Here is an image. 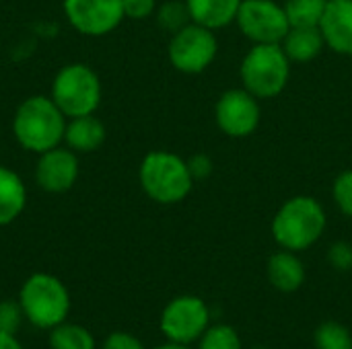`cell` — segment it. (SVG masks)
Here are the masks:
<instances>
[{
	"instance_id": "cell-1",
	"label": "cell",
	"mask_w": 352,
	"mask_h": 349,
	"mask_svg": "<svg viewBox=\"0 0 352 349\" xmlns=\"http://www.w3.org/2000/svg\"><path fill=\"white\" fill-rule=\"evenodd\" d=\"M328 228L324 204L314 195H293L280 204L270 222V232L280 249L303 253L311 249Z\"/></svg>"
},
{
	"instance_id": "cell-5",
	"label": "cell",
	"mask_w": 352,
	"mask_h": 349,
	"mask_svg": "<svg viewBox=\"0 0 352 349\" xmlns=\"http://www.w3.org/2000/svg\"><path fill=\"white\" fill-rule=\"evenodd\" d=\"M16 300L25 313V319L37 329L50 331L60 323L68 321L70 315L68 288L60 278L52 274L45 272L31 274L23 282Z\"/></svg>"
},
{
	"instance_id": "cell-8",
	"label": "cell",
	"mask_w": 352,
	"mask_h": 349,
	"mask_svg": "<svg viewBox=\"0 0 352 349\" xmlns=\"http://www.w3.org/2000/svg\"><path fill=\"white\" fill-rule=\"evenodd\" d=\"M210 323L212 317L208 304L198 296L184 294L167 302V306L161 313L159 327L167 341L192 346L198 344V339L204 335Z\"/></svg>"
},
{
	"instance_id": "cell-12",
	"label": "cell",
	"mask_w": 352,
	"mask_h": 349,
	"mask_svg": "<svg viewBox=\"0 0 352 349\" xmlns=\"http://www.w3.org/2000/svg\"><path fill=\"white\" fill-rule=\"evenodd\" d=\"M80 175V160L74 150L60 144L52 150L37 154L35 163V183L47 193L70 191Z\"/></svg>"
},
{
	"instance_id": "cell-9",
	"label": "cell",
	"mask_w": 352,
	"mask_h": 349,
	"mask_svg": "<svg viewBox=\"0 0 352 349\" xmlns=\"http://www.w3.org/2000/svg\"><path fill=\"white\" fill-rule=\"evenodd\" d=\"M214 123L227 138L233 140L254 136L262 123L260 99L243 86L227 88L214 103Z\"/></svg>"
},
{
	"instance_id": "cell-17",
	"label": "cell",
	"mask_w": 352,
	"mask_h": 349,
	"mask_svg": "<svg viewBox=\"0 0 352 349\" xmlns=\"http://www.w3.org/2000/svg\"><path fill=\"white\" fill-rule=\"evenodd\" d=\"M243 0H186L190 19L212 31L235 25Z\"/></svg>"
},
{
	"instance_id": "cell-4",
	"label": "cell",
	"mask_w": 352,
	"mask_h": 349,
	"mask_svg": "<svg viewBox=\"0 0 352 349\" xmlns=\"http://www.w3.org/2000/svg\"><path fill=\"white\" fill-rule=\"evenodd\" d=\"M293 62L280 43H254L239 64V80L260 101H270L283 95L289 86Z\"/></svg>"
},
{
	"instance_id": "cell-30",
	"label": "cell",
	"mask_w": 352,
	"mask_h": 349,
	"mask_svg": "<svg viewBox=\"0 0 352 349\" xmlns=\"http://www.w3.org/2000/svg\"><path fill=\"white\" fill-rule=\"evenodd\" d=\"M0 349H25L14 333H2L0 331Z\"/></svg>"
},
{
	"instance_id": "cell-26",
	"label": "cell",
	"mask_w": 352,
	"mask_h": 349,
	"mask_svg": "<svg viewBox=\"0 0 352 349\" xmlns=\"http://www.w3.org/2000/svg\"><path fill=\"white\" fill-rule=\"evenodd\" d=\"M328 263L332 269L336 272H351L352 269V245L349 241H336L330 245L328 255H326Z\"/></svg>"
},
{
	"instance_id": "cell-31",
	"label": "cell",
	"mask_w": 352,
	"mask_h": 349,
	"mask_svg": "<svg viewBox=\"0 0 352 349\" xmlns=\"http://www.w3.org/2000/svg\"><path fill=\"white\" fill-rule=\"evenodd\" d=\"M155 349H192L190 346H184V344H175V341H167L163 346H157Z\"/></svg>"
},
{
	"instance_id": "cell-27",
	"label": "cell",
	"mask_w": 352,
	"mask_h": 349,
	"mask_svg": "<svg viewBox=\"0 0 352 349\" xmlns=\"http://www.w3.org/2000/svg\"><path fill=\"white\" fill-rule=\"evenodd\" d=\"M186 160H188V169L192 173V179L196 183L198 181H206L212 175V171H214V160L206 152H196V154H192Z\"/></svg>"
},
{
	"instance_id": "cell-13",
	"label": "cell",
	"mask_w": 352,
	"mask_h": 349,
	"mask_svg": "<svg viewBox=\"0 0 352 349\" xmlns=\"http://www.w3.org/2000/svg\"><path fill=\"white\" fill-rule=\"evenodd\" d=\"M320 29L328 49L352 58V0H330Z\"/></svg>"
},
{
	"instance_id": "cell-2",
	"label": "cell",
	"mask_w": 352,
	"mask_h": 349,
	"mask_svg": "<svg viewBox=\"0 0 352 349\" xmlns=\"http://www.w3.org/2000/svg\"><path fill=\"white\" fill-rule=\"evenodd\" d=\"M68 117L47 95L27 97L14 111L12 136L16 144L33 154H41L64 144Z\"/></svg>"
},
{
	"instance_id": "cell-23",
	"label": "cell",
	"mask_w": 352,
	"mask_h": 349,
	"mask_svg": "<svg viewBox=\"0 0 352 349\" xmlns=\"http://www.w3.org/2000/svg\"><path fill=\"white\" fill-rule=\"evenodd\" d=\"M198 349H241V337L231 325H210L198 339Z\"/></svg>"
},
{
	"instance_id": "cell-7",
	"label": "cell",
	"mask_w": 352,
	"mask_h": 349,
	"mask_svg": "<svg viewBox=\"0 0 352 349\" xmlns=\"http://www.w3.org/2000/svg\"><path fill=\"white\" fill-rule=\"evenodd\" d=\"M219 49L221 45L217 31L192 21L179 31L171 33L167 43V58L177 72L196 76L214 64Z\"/></svg>"
},
{
	"instance_id": "cell-11",
	"label": "cell",
	"mask_w": 352,
	"mask_h": 349,
	"mask_svg": "<svg viewBox=\"0 0 352 349\" xmlns=\"http://www.w3.org/2000/svg\"><path fill=\"white\" fill-rule=\"evenodd\" d=\"M62 10L70 27L87 37L109 35L126 19L122 0H64Z\"/></svg>"
},
{
	"instance_id": "cell-21",
	"label": "cell",
	"mask_w": 352,
	"mask_h": 349,
	"mask_svg": "<svg viewBox=\"0 0 352 349\" xmlns=\"http://www.w3.org/2000/svg\"><path fill=\"white\" fill-rule=\"evenodd\" d=\"M316 349H352V333L338 321L322 323L314 333Z\"/></svg>"
},
{
	"instance_id": "cell-16",
	"label": "cell",
	"mask_w": 352,
	"mask_h": 349,
	"mask_svg": "<svg viewBox=\"0 0 352 349\" xmlns=\"http://www.w3.org/2000/svg\"><path fill=\"white\" fill-rule=\"evenodd\" d=\"M280 47L293 64H309L326 49V39L320 27H291Z\"/></svg>"
},
{
	"instance_id": "cell-22",
	"label": "cell",
	"mask_w": 352,
	"mask_h": 349,
	"mask_svg": "<svg viewBox=\"0 0 352 349\" xmlns=\"http://www.w3.org/2000/svg\"><path fill=\"white\" fill-rule=\"evenodd\" d=\"M155 19H157V25L161 29H165L169 35L179 31L188 23H192L186 0H167L163 4H159L155 10Z\"/></svg>"
},
{
	"instance_id": "cell-25",
	"label": "cell",
	"mask_w": 352,
	"mask_h": 349,
	"mask_svg": "<svg viewBox=\"0 0 352 349\" xmlns=\"http://www.w3.org/2000/svg\"><path fill=\"white\" fill-rule=\"evenodd\" d=\"M25 319V313L19 304V300H0V331L2 333H14L21 329Z\"/></svg>"
},
{
	"instance_id": "cell-19",
	"label": "cell",
	"mask_w": 352,
	"mask_h": 349,
	"mask_svg": "<svg viewBox=\"0 0 352 349\" xmlns=\"http://www.w3.org/2000/svg\"><path fill=\"white\" fill-rule=\"evenodd\" d=\"M50 348L52 349H97V341L89 329L76 323H60L50 329Z\"/></svg>"
},
{
	"instance_id": "cell-28",
	"label": "cell",
	"mask_w": 352,
	"mask_h": 349,
	"mask_svg": "<svg viewBox=\"0 0 352 349\" xmlns=\"http://www.w3.org/2000/svg\"><path fill=\"white\" fill-rule=\"evenodd\" d=\"M124 2V14L132 21H144L151 19L157 10V0H122Z\"/></svg>"
},
{
	"instance_id": "cell-14",
	"label": "cell",
	"mask_w": 352,
	"mask_h": 349,
	"mask_svg": "<svg viewBox=\"0 0 352 349\" xmlns=\"http://www.w3.org/2000/svg\"><path fill=\"white\" fill-rule=\"evenodd\" d=\"M305 265L295 251L280 249L270 255L266 263V278L270 286L283 294H293L305 284Z\"/></svg>"
},
{
	"instance_id": "cell-18",
	"label": "cell",
	"mask_w": 352,
	"mask_h": 349,
	"mask_svg": "<svg viewBox=\"0 0 352 349\" xmlns=\"http://www.w3.org/2000/svg\"><path fill=\"white\" fill-rule=\"evenodd\" d=\"M27 206V187L19 173L0 165V228L12 224Z\"/></svg>"
},
{
	"instance_id": "cell-6",
	"label": "cell",
	"mask_w": 352,
	"mask_h": 349,
	"mask_svg": "<svg viewBox=\"0 0 352 349\" xmlns=\"http://www.w3.org/2000/svg\"><path fill=\"white\" fill-rule=\"evenodd\" d=\"M101 78L99 74L82 62L62 66L54 80L50 97L60 107V111L70 117L91 115L101 105Z\"/></svg>"
},
{
	"instance_id": "cell-15",
	"label": "cell",
	"mask_w": 352,
	"mask_h": 349,
	"mask_svg": "<svg viewBox=\"0 0 352 349\" xmlns=\"http://www.w3.org/2000/svg\"><path fill=\"white\" fill-rule=\"evenodd\" d=\"M107 138V130L95 113L91 115H80V117H70L66 121V132H64V146L74 150L76 154H89L95 152L103 146Z\"/></svg>"
},
{
	"instance_id": "cell-3",
	"label": "cell",
	"mask_w": 352,
	"mask_h": 349,
	"mask_svg": "<svg viewBox=\"0 0 352 349\" xmlns=\"http://www.w3.org/2000/svg\"><path fill=\"white\" fill-rule=\"evenodd\" d=\"M138 183L144 195L161 206L182 204L196 185L188 160L171 150L146 152L138 165Z\"/></svg>"
},
{
	"instance_id": "cell-29",
	"label": "cell",
	"mask_w": 352,
	"mask_h": 349,
	"mask_svg": "<svg viewBox=\"0 0 352 349\" xmlns=\"http://www.w3.org/2000/svg\"><path fill=\"white\" fill-rule=\"evenodd\" d=\"M101 349H146L142 346V341L132 335V333H126V331H116V333H109L103 341Z\"/></svg>"
},
{
	"instance_id": "cell-20",
	"label": "cell",
	"mask_w": 352,
	"mask_h": 349,
	"mask_svg": "<svg viewBox=\"0 0 352 349\" xmlns=\"http://www.w3.org/2000/svg\"><path fill=\"white\" fill-rule=\"evenodd\" d=\"M330 0H285L291 27H320Z\"/></svg>"
},
{
	"instance_id": "cell-24",
	"label": "cell",
	"mask_w": 352,
	"mask_h": 349,
	"mask_svg": "<svg viewBox=\"0 0 352 349\" xmlns=\"http://www.w3.org/2000/svg\"><path fill=\"white\" fill-rule=\"evenodd\" d=\"M332 200L338 212L352 220V169H344L332 183Z\"/></svg>"
},
{
	"instance_id": "cell-10",
	"label": "cell",
	"mask_w": 352,
	"mask_h": 349,
	"mask_svg": "<svg viewBox=\"0 0 352 349\" xmlns=\"http://www.w3.org/2000/svg\"><path fill=\"white\" fill-rule=\"evenodd\" d=\"M235 25L252 45L280 43L291 29L287 10L278 0H243Z\"/></svg>"
}]
</instances>
